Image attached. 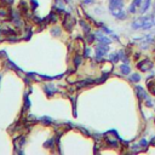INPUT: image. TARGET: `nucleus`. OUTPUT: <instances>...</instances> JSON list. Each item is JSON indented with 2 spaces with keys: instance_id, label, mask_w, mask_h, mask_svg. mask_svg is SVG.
<instances>
[{
  "instance_id": "obj_1",
  "label": "nucleus",
  "mask_w": 155,
  "mask_h": 155,
  "mask_svg": "<svg viewBox=\"0 0 155 155\" xmlns=\"http://www.w3.org/2000/svg\"><path fill=\"white\" fill-rule=\"evenodd\" d=\"M108 46L106 45V44H102V43H99L98 44V46H97V49H96V58L98 59V61H101L103 57H104V55L108 52Z\"/></svg>"
},
{
  "instance_id": "obj_13",
  "label": "nucleus",
  "mask_w": 155,
  "mask_h": 155,
  "mask_svg": "<svg viewBox=\"0 0 155 155\" xmlns=\"http://www.w3.org/2000/svg\"><path fill=\"white\" fill-rule=\"evenodd\" d=\"M138 144H139V146H142L143 148H147V147H148V142H147L146 139H141Z\"/></svg>"
},
{
  "instance_id": "obj_17",
  "label": "nucleus",
  "mask_w": 155,
  "mask_h": 155,
  "mask_svg": "<svg viewBox=\"0 0 155 155\" xmlns=\"http://www.w3.org/2000/svg\"><path fill=\"white\" fill-rule=\"evenodd\" d=\"M6 1H7V3H10V4H11V3H14V0H6Z\"/></svg>"
},
{
  "instance_id": "obj_14",
  "label": "nucleus",
  "mask_w": 155,
  "mask_h": 155,
  "mask_svg": "<svg viewBox=\"0 0 155 155\" xmlns=\"http://www.w3.org/2000/svg\"><path fill=\"white\" fill-rule=\"evenodd\" d=\"M137 7H141V5H142V3H143V0H133L132 1Z\"/></svg>"
},
{
  "instance_id": "obj_4",
  "label": "nucleus",
  "mask_w": 155,
  "mask_h": 155,
  "mask_svg": "<svg viewBox=\"0 0 155 155\" xmlns=\"http://www.w3.org/2000/svg\"><path fill=\"white\" fill-rule=\"evenodd\" d=\"M124 6L122 0H109V11H113L115 9H119Z\"/></svg>"
},
{
  "instance_id": "obj_3",
  "label": "nucleus",
  "mask_w": 155,
  "mask_h": 155,
  "mask_svg": "<svg viewBox=\"0 0 155 155\" xmlns=\"http://www.w3.org/2000/svg\"><path fill=\"white\" fill-rule=\"evenodd\" d=\"M110 12H112V15H113L114 17L119 18V20H124V18L126 17V12L122 10V7L115 9V10H113V11H110Z\"/></svg>"
},
{
  "instance_id": "obj_18",
  "label": "nucleus",
  "mask_w": 155,
  "mask_h": 155,
  "mask_svg": "<svg viewBox=\"0 0 155 155\" xmlns=\"http://www.w3.org/2000/svg\"><path fill=\"white\" fill-rule=\"evenodd\" d=\"M151 143H155V138H154V139H153V142H151Z\"/></svg>"
},
{
  "instance_id": "obj_8",
  "label": "nucleus",
  "mask_w": 155,
  "mask_h": 155,
  "mask_svg": "<svg viewBox=\"0 0 155 155\" xmlns=\"http://www.w3.org/2000/svg\"><path fill=\"white\" fill-rule=\"evenodd\" d=\"M119 59H120L119 54H112V55H109V61H110V62H113V63L118 62Z\"/></svg>"
},
{
  "instance_id": "obj_12",
  "label": "nucleus",
  "mask_w": 155,
  "mask_h": 155,
  "mask_svg": "<svg viewBox=\"0 0 155 155\" xmlns=\"http://www.w3.org/2000/svg\"><path fill=\"white\" fill-rule=\"evenodd\" d=\"M80 24H81V27H84V28H85V32H86V33H88V32H90V27H88V25H87L84 21H80Z\"/></svg>"
},
{
  "instance_id": "obj_6",
  "label": "nucleus",
  "mask_w": 155,
  "mask_h": 155,
  "mask_svg": "<svg viewBox=\"0 0 155 155\" xmlns=\"http://www.w3.org/2000/svg\"><path fill=\"white\" fill-rule=\"evenodd\" d=\"M120 72H121L122 74L127 75V74H130V73H131V68L128 67V64H127V63H125V64H121V67H120Z\"/></svg>"
},
{
  "instance_id": "obj_10",
  "label": "nucleus",
  "mask_w": 155,
  "mask_h": 155,
  "mask_svg": "<svg viewBox=\"0 0 155 155\" xmlns=\"http://www.w3.org/2000/svg\"><path fill=\"white\" fill-rule=\"evenodd\" d=\"M136 11H137V6L132 3L130 6H128V12H130V14H136Z\"/></svg>"
},
{
  "instance_id": "obj_15",
  "label": "nucleus",
  "mask_w": 155,
  "mask_h": 155,
  "mask_svg": "<svg viewBox=\"0 0 155 155\" xmlns=\"http://www.w3.org/2000/svg\"><path fill=\"white\" fill-rule=\"evenodd\" d=\"M102 32H104L106 34H113V30H110V29H108V28H106V27L102 28Z\"/></svg>"
},
{
  "instance_id": "obj_9",
  "label": "nucleus",
  "mask_w": 155,
  "mask_h": 155,
  "mask_svg": "<svg viewBox=\"0 0 155 155\" xmlns=\"http://www.w3.org/2000/svg\"><path fill=\"white\" fill-rule=\"evenodd\" d=\"M130 80H131V81L137 83V81H139V80H141V76H139V74H132V75L130 76Z\"/></svg>"
},
{
  "instance_id": "obj_5",
  "label": "nucleus",
  "mask_w": 155,
  "mask_h": 155,
  "mask_svg": "<svg viewBox=\"0 0 155 155\" xmlns=\"http://www.w3.org/2000/svg\"><path fill=\"white\" fill-rule=\"evenodd\" d=\"M149 6H150V0H143V3H142V5H141V14H146V12L148 11V9H149Z\"/></svg>"
},
{
  "instance_id": "obj_11",
  "label": "nucleus",
  "mask_w": 155,
  "mask_h": 155,
  "mask_svg": "<svg viewBox=\"0 0 155 155\" xmlns=\"http://www.w3.org/2000/svg\"><path fill=\"white\" fill-rule=\"evenodd\" d=\"M52 34H54L55 36L59 35V34H61V28H58V27H55V28L52 29Z\"/></svg>"
},
{
  "instance_id": "obj_16",
  "label": "nucleus",
  "mask_w": 155,
  "mask_h": 155,
  "mask_svg": "<svg viewBox=\"0 0 155 155\" xmlns=\"http://www.w3.org/2000/svg\"><path fill=\"white\" fill-rule=\"evenodd\" d=\"M93 3V0H84V4H91Z\"/></svg>"
},
{
  "instance_id": "obj_7",
  "label": "nucleus",
  "mask_w": 155,
  "mask_h": 155,
  "mask_svg": "<svg viewBox=\"0 0 155 155\" xmlns=\"http://www.w3.org/2000/svg\"><path fill=\"white\" fill-rule=\"evenodd\" d=\"M136 90H137L138 95H139V96H142V98H144V99H148V95H147V92H146L142 88L141 86H136Z\"/></svg>"
},
{
  "instance_id": "obj_2",
  "label": "nucleus",
  "mask_w": 155,
  "mask_h": 155,
  "mask_svg": "<svg viewBox=\"0 0 155 155\" xmlns=\"http://www.w3.org/2000/svg\"><path fill=\"white\" fill-rule=\"evenodd\" d=\"M153 67V63L150 62V59H144V61H142L138 63V68L142 70V72H147L149 69H151Z\"/></svg>"
}]
</instances>
